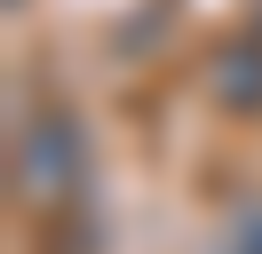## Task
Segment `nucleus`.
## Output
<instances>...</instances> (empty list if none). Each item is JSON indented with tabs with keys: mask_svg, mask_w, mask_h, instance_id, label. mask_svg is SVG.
<instances>
[{
	"mask_svg": "<svg viewBox=\"0 0 262 254\" xmlns=\"http://www.w3.org/2000/svg\"><path fill=\"white\" fill-rule=\"evenodd\" d=\"M223 254H262V206H238L223 222Z\"/></svg>",
	"mask_w": 262,
	"mask_h": 254,
	"instance_id": "7ed1b4c3",
	"label": "nucleus"
},
{
	"mask_svg": "<svg viewBox=\"0 0 262 254\" xmlns=\"http://www.w3.org/2000/svg\"><path fill=\"white\" fill-rule=\"evenodd\" d=\"M207 95L230 111V119H262V32H238V40L214 48V64H207Z\"/></svg>",
	"mask_w": 262,
	"mask_h": 254,
	"instance_id": "f03ea898",
	"label": "nucleus"
},
{
	"mask_svg": "<svg viewBox=\"0 0 262 254\" xmlns=\"http://www.w3.org/2000/svg\"><path fill=\"white\" fill-rule=\"evenodd\" d=\"M8 190H16L24 215L56 222L88 199V135L64 103H40L32 119L16 127V151H8Z\"/></svg>",
	"mask_w": 262,
	"mask_h": 254,
	"instance_id": "f257e3e1",
	"label": "nucleus"
}]
</instances>
